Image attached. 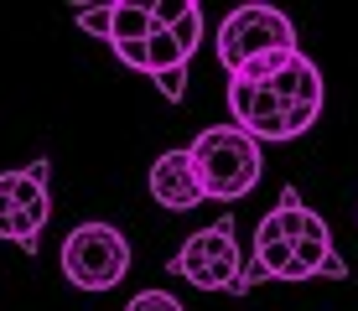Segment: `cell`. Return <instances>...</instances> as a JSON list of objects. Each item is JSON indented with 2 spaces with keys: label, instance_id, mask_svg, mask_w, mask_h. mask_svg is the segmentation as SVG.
<instances>
[{
  "label": "cell",
  "instance_id": "obj_1",
  "mask_svg": "<svg viewBox=\"0 0 358 311\" xmlns=\"http://www.w3.org/2000/svg\"><path fill=\"white\" fill-rule=\"evenodd\" d=\"M187 156L197 166V182H203V203H229L234 208L265 177L260 140H250L239 124H208V130H197Z\"/></svg>",
  "mask_w": 358,
  "mask_h": 311
},
{
  "label": "cell",
  "instance_id": "obj_2",
  "mask_svg": "<svg viewBox=\"0 0 358 311\" xmlns=\"http://www.w3.org/2000/svg\"><path fill=\"white\" fill-rule=\"evenodd\" d=\"M130 239L104 218H89L78 229H68L63 249H57V265L73 291H115L130 275Z\"/></svg>",
  "mask_w": 358,
  "mask_h": 311
},
{
  "label": "cell",
  "instance_id": "obj_3",
  "mask_svg": "<svg viewBox=\"0 0 358 311\" xmlns=\"http://www.w3.org/2000/svg\"><path fill=\"white\" fill-rule=\"evenodd\" d=\"M306 218V203L296 187H280V203L270 208L255 229V244H250V259H244L239 280H234L229 296H250L260 280H286L291 285V244H296V229Z\"/></svg>",
  "mask_w": 358,
  "mask_h": 311
},
{
  "label": "cell",
  "instance_id": "obj_4",
  "mask_svg": "<svg viewBox=\"0 0 358 311\" xmlns=\"http://www.w3.org/2000/svg\"><path fill=\"white\" fill-rule=\"evenodd\" d=\"M166 270L177 280L197 285V291H234V280H239L244 259H239V233H234V208L218 223H208V229H197L182 239V249L166 259Z\"/></svg>",
  "mask_w": 358,
  "mask_h": 311
},
{
  "label": "cell",
  "instance_id": "obj_5",
  "mask_svg": "<svg viewBox=\"0 0 358 311\" xmlns=\"http://www.w3.org/2000/svg\"><path fill=\"white\" fill-rule=\"evenodd\" d=\"M213 47H218L224 73L234 78L244 62H255L265 52H291V47H301V42H296L291 16H280V10H270V6H239V10H229V16H224Z\"/></svg>",
  "mask_w": 358,
  "mask_h": 311
},
{
  "label": "cell",
  "instance_id": "obj_6",
  "mask_svg": "<svg viewBox=\"0 0 358 311\" xmlns=\"http://www.w3.org/2000/svg\"><path fill=\"white\" fill-rule=\"evenodd\" d=\"M229 115L234 124H239L250 140H270V145H280V140H301L306 130H312L317 120V109H301V104H286L280 94H270L265 83H239V78H229Z\"/></svg>",
  "mask_w": 358,
  "mask_h": 311
},
{
  "label": "cell",
  "instance_id": "obj_7",
  "mask_svg": "<svg viewBox=\"0 0 358 311\" xmlns=\"http://www.w3.org/2000/svg\"><path fill=\"white\" fill-rule=\"evenodd\" d=\"M197 42H203V10L182 6V16L171 21V27H151V36H145V62H151V73L145 78L162 89L166 104H182L187 99V68L197 57Z\"/></svg>",
  "mask_w": 358,
  "mask_h": 311
},
{
  "label": "cell",
  "instance_id": "obj_8",
  "mask_svg": "<svg viewBox=\"0 0 358 311\" xmlns=\"http://www.w3.org/2000/svg\"><path fill=\"white\" fill-rule=\"evenodd\" d=\"M317 275H327V280H348V259H343V254H338V244H332L327 218L317 213V208H306L301 229H296V244H291V285L317 280Z\"/></svg>",
  "mask_w": 358,
  "mask_h": 311
},
{
  "label": "cell",
  "instance_id": "obj_9",
  "mask_svg": "<svg viewBox=\"0 0 358 311\" xmlns=\"http://www.w3.org/2000/svg\"><path fill=\"white\" fill-rule=\"evenodd\" d=\"M145 187H151L156 208H166V213H187V208L203 203V182H197V166H192L187 145L156 156L151 171H145Z\"/></svg>",
  "mask_w": 358,
  "mask_h": 311
},
{
  "label": "cell",
  "instance_id": "obj_10",
  "mask_svg": "<svg viewBox=\"0 0 358 311\" xmlns=\"http://www.w3.org/2000/svg\"><path fill=\"white\" fill-rule=\"evenodd\" d=\"M0 192H6L10 203L36 223V229H47V218H52V161L36 156L31 166L0 171Z\"/></svg>",
  "mask_w": 358,
  "mask_h": 311
},
{
  "label": "cell",
  "instance_id": "obj_11",
  "mask_svg": "<svg viewBox=\"0 0 358 311\" xmlns=\"http://www.w3.org/2000/svg\"><path fill=\"white\" fill-rule=\"evenodd\" d=\"M0 239L6 244H16L21 254H36V244H42V229H36V223L21 213L16 203H10L6 192H0Z\"/></svg>",
  "mask_w": 358,
  "mask_h": 311
},
{
  "label": "cell",
  "instance_id": "obj_12",
  "mask_svg": "<svg viewBox=\"0 0 358 311\" xmlns=\"http://www.w3.org/2000/svg\"><path fill=\"white\" fill-rule=\"evenodd\" d=\"M145 36H151V6H130V0H120V6H115V27H109V47L145 42Z\"/></svg>",
  "mask_w": 358,
  "mask_h": 311
},
{
  "label": "cell",
  "instance_id": "obj_13",
  "mask_svg": "<svg viewBox=\"0 0 358 311\" xmlns=\"http://www.w3.org/2000/svg\"><path fill=\"white\" fill-rule=\"evenodd\" d=\"M296 52H301V47H291V52H265V57H255V62H244L234 78H239V83H270V78H275V73L286 68Z\"/></svg>",
  "mask_w": 358,
  "mask_h": 311
},
{
  "label": "cell",
  "instance_id": "obj_14",
  "mask_svg": "<svg viewBox=\"0 0 358 311\" xmlns=\"http://www.w3.org/2000/svg\"><path fill=\"white\" fill-rule=\"evenodd\" d=\"M73 21H78L89 36L109 42V27H115V0H109V6H78V10H73Z\"/></svg>",
  "mask_w": 358,
  "mask_h": 311
},
{
  "label": "cell",
  "instance_id": "obj_15",
  "mask_svg": "<svg viewBox=\"0 0 358 311\" xmlns=\"http://www.w3.org/2000/svg\"><path fill=\"white\" fill-rule=\"evenodd\" d=\"M125 311H187V306H182L171 291H141V296H130Z\"/></svg>",
  "mask_w": 358,
  "mask_h": 311
},
{
  "label": "cell",
  "instance_id": "obj_16",
  "mask_svg": "<svg viewBox=\"0 0 358 311\" xmlns=\"http://www.w3.org/2000/svg\"><path fill=\"white\" fill-rule=\"evenodd\" d=\"M120 62H125L130 73H151V62H145V42H125V47H109Z\"/></svg>",
  "mask_w": 358,
  "mask_h": 311
}]
</instances>
